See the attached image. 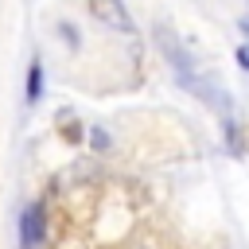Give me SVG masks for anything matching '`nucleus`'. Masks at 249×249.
<instances>
[{"label": "nucleus", "mask_w": 249, "mask_h": 249, "mask_svg": "<svg viewBox=\"0 0 249 249\" xmlns=\"http://www.w3.org/2000/svg\"><path fill=\"white\" fill-rule=\"evenodd\" d=\"M39 97H43V66L31 62V70H27V105H35Z\"/></svg>", "instance_id": "nucleus-3"}, {"label": "nucleus", "mask_w": 249, "mask_h": 249, "mask_svg": "<svg viewBox=\"0 0 249 249\" xmlns=\"http://www.w3.org/2000/svg\"><path fill=\"white\" fill-rule=\"evenodd\" d=\"M89 140H93V144H97V148H105V144H109V136H105V132H101V128H93V132H89Z\"/></svg>", "instance_id": "nucleus-4"}, {"label": "nucleus", "mask_w": 249, "mask_h": 249, "mask_svg": "<svg viewBox=\"0 0 249 249\" xmlns=\"http://www.w3.org/2000/svg\"><path fill=\"white\" fill-rule=\"evenodd\" d=\"M237 62H241V70H249V43L237 47Z\"/></svg>", "instance_id": "nucleus-5"}, {"label": "nucleus", "mask_w": 249, "mask_h": 249, "mask_svg": "<svg viewBox=\"0 0 249 249\" xmlns=\"http://www.w3.org/2000/svg\"><path fill=\"white\" fill-rule=\"evenodd\" d=\"M43 206H27L23 218H19V241L23 249H43Z\"/></svg>", "instance_id": "nucleus-1"}, {"label": "nucleus", "mask_w": 249, "mask_h": 249, "mask_svg": "<svg viewBox=\"0 0 249 249\" xmlns=\"http://www.w3.org/2000/svg\"><path fill=\"white\" fill-rule=\"evenodd\" d=\"M89 8H93V16L105 19L113 31H132V16L124 12L121 0H89Z\"/></svg>", "instance_id": "nucleus-2"}]
</instances>
